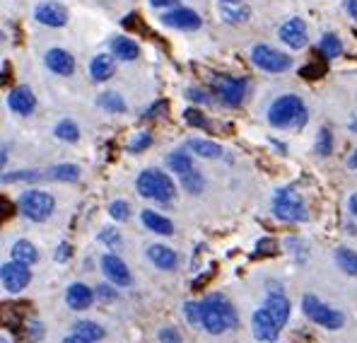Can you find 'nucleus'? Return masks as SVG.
Segmentation results:
<instances>
[{
    "label": "nucleus",
    "mask_w": 357,
    "mask_h": 343,
    "mask_svg": "<svg viewBox=\"0 0 357 343\" xmlns=\"http://www.w3.org/2000/svg\"><path fill=\"white\" fill-rule=\"evenodd\" d=\"M237 309L225 295L213 293L201 302V329H206L208 334H225V331L237 329Z\"/></svg>",
    "instance_id": "1"
},
{
    "label": "nucleus",
    "mask_w": 357,
    "mask_h": 343,
    "mask_svg": "<svg viewBox=\"0 0 357 343\" xmlns=\"http://www.w3.org/2000/svg\"><path fill=\"white\" fill-rule=\"evenodd\" d=\"M307 119V104L297 94H282L268 109V121L273 129H302Z\"/></svg>",
    "instance_id": "2"
},
{
    "label": "nucleus",
    "mask_w": 357,
    "mask_h": 343,
    "mask_svg": "<svg viewBox=\"0 0 357 343\" xmlns=\"http://www.w3.org/2000/svg\"><path fill=\"white\" fill-rule=\"evenodd\" d=\"M135 189H138L140 196L157 200V203H165V205L176 198V187H174V182H172V177L160 170L140 172L138 179H135Z\"/></svg>",
    "instance_id": "3"
},
{
    "label": "nucleus",
    "mask_w": 357,
    "mask_h": 343,
    "mask_svg": "<svg viewBox=\"0 0 357 343\" xmlns=\"http://www.w3.org/2000/svg\"><path fill=\"white\" fill-rule=\"evenodd\" d=\"M273 213L285 223H304L307 220V205L295 189H278L273 196Z\"/></svg>",
    "instance_id": "4"
},
{
    "label": "nucleus",
    "mask_w": 357,
    "mask_h": 343,
    "mask_svg": "<svg viewBox=\"0 0 357 343\" xmlns=\"http://www.w3.org/2000/svg\"><path fill=\"white\" fill-rule=\"evenodd\" d=\"M17 205L24 218H29L31 223H44V220H49L51 213H54L56 200L51 194L39 191V189H29V191H24L22 196H20Z\"/></svg>",
    "instance_id": "5"
},
{
    "label": "nucleus",
    "mask_w": 357,
    "mask_h": 343,
    "mask_svg": "<svg viewBox=\"0 0 357 343\" xmlns=\"http://www.w3.org/2000/svg\"><path fill=\"white\" fill-rule=\"evenodd\" d=\"M302 309H304V314L314 321V324L324 326V329L335 331V329H343V324H345L343 312H338V309H333L331 305L321 302V300L314 298V295H304Z\"/></svg>",
    "instance_id": "6"
},
{
    "label": "nucleus",
    "mask_w": 357,
    "mask_h": 343,
    "mask_svg": "<svg viewBox=\"0 0 357 343\" xmlns=\"http://www.w3.org/2000/svg\"><path fill=\"white\" fill-rule=\"evenodd\" d=\"M251 61H254L256 68H261V71H266V73H285L292 68L290 56L273 49V46H268V44H256L254 49H251Z\"/></svg>",
    "instance_id": "7"
},
{
    "label": "nucleus",
    "mask_w": 357,
    "mask_h": 343,
    "mask_svg": "<svg viewBox=\"0 0 357 343\" xmlns=\"http://www.w3.org/2000/svg\"><path fill=\"white\" fill-rule=\"evenodd\" d=\"M213 89L227 107H239L246 97L249 82L244 78H232V75H215L213 78Z\"/></svg>",
    "instance_id": "8"
},
{
    "label": "nucleus",
    "mask_w": 357,
    "mask_h": 343,
    "mask_svg": "<svg viewBox=\"0 0 357 343\" xmlns=\"http://www.w3.org/2000/svg\"><path fill=\"white\" fill-rule=\"evenodd\" d=\"M0 278H3V286L8 293H20V290H24L29 286L31 281V268L27 263L22 261H8L3 263V271H0Z\"/></svg>",
    "instance_id": "9"
},
{
    "label": "nucleus",
    "mask_w": 357,
    "mask_h": 343,
    "mask_svg": "<svg viewBox=\"0 0 357 343\" xmlns=\"http://www.w3.org/2000/svg\"><path fill=\"white\" fill-rule=\"evenodd\" d=\"M278 36H280L282 44L290 46V49H304V46L309 44V29H307V22H304L302 17L287 20V22L280 27V31H278Z\"/></svg>",
    "instance_id": "10"
},
{
    "label": "nucleus",
    "mask_w": 357,
    "mask_h": 343,
    "mask_svg": "<svg viewBox=\"0 0 357 343\" xmlns=\"http://www.w3.org/2000/svg\"><path fill=\"white\" fill-rule=\"evenodd\" d=\"M34 17L36 22L46 24V27H63V24H68V8L56 0H46V3L36 5Z\"/></svg>",
    "instance_id": "11"
},
{
    "label": "nucleus",
    "mask_w": 357,
    "mask_h": 343,
    "mask_svg": "<svg viewBox=\"0 0 357 343\" xmlns=\"http://www.w3.org/2000/svg\"><path fill=\"white\" fill-rule=\"evenodd\" d=\"M162 24H167V27H172V29L191 31V29L201 27V17H198V13H193L191 8H174L162 15Z\"/></svg>",
    "instance_id": "12"
},
{
    "label": "nucleus",
    "mask_w": 357,
    "mask_h": 343,
    "mask_svg": "<svg viewBox=\"0 0 357 343\" xmlns=\"http://www.w3.org/2000/svg\"><path fill=\"white\" fill-rule=\"evenodd\" d=\"M264 307L268 309V314L275 319V324L280 326V329L287 324V319H290V300H287V295L282 293V290H278V288L268 290Z\"/></svg>",
    "instance_id": "13"
},
{
    "label": "nucleus",
    "mask_w": 357,
    "mask_h": 343,
    "mask_svg": "<svg viewBox=\"0 0 357 343\" xmlns=\"http://www.w3.org/2000/svg\"><path fill=\"white\" fill-rule=\"evenodd\" d=\"M102 271H104V276L114 283V286H130V281H133L128 266H126L116 254H104L102 256Z\"/></svg>",
    "instance_id": "14"
},
{
    "label": "nucleus",
    "mask_w": 357,
    "mask_h": 343,
    "mask_svg": "<svg viewBox=\"0 0 357 343\" xmlns=\"http://www.w3.org/2000/svg\"><path fill=\"white\" fill-rule=\"evenodd\" d=\"M218 10L227 24H244L251 17V8L244 0H218Z\"/></svg>",
    "instance_id": "15"
},
{
    "label": "nucleus",
    "mask_w": 357,
    "mask_h": 343,
    "mask_svg": "<svg viewBox=\"0 0 357 343\" xmlns=\"http://www.w3.org/2000/svg\"><path fill=\"white\" fill-rule=\"evenodd\" d=\"M251 326H254V336L259 341H275L278 334H280V326H278L275 319L268 314L266 307L256 309L254 319H251Z\"/></svg>",
    "instance_id": "16"
},
{
    "label": "nucleus",
    "mask_w": 357,
    "mask_h": 343,
    "mask_svg": "<svg viewBox=\"0 0 357 343\" xmlns=\"http://www.w3.org/2000/svg\"><path fill=\"white\" fill-rule=\"evenodd\" d=\"M8 107L20 116H29L36 109V97L29 87H15L8 94Z\"/></svg>",
    "instance_id": "17"
},
{
    "label": "nucleus",
    "mask_w": 357,
    "mask_h": 343,
    "mask_svg": "<svg viewBox=\"0 0 357 343\" xmlns=\"http://www.w3.org/2000/svg\"><path fill=\"white\" fill-rule=\"evenodd\" d=\"M46 66L54 71L56 75H73L75 73V58L68 54L66 49H51L46 54Z\"/></svg>",
    "instance_id": "18"
},
{
    "label": "nucleus",
    "mask_w": 357,
    "mask_h": 343,
    "mask_svg": "<svg viewBox=\"0 0 357 343\" xmlns=\"http://www.w3.org/2000/svg\"><path fill=\"white\" fill-rule=\"evenodd\" d=\"M92 300H94V293H92V288L85 286V283H73V286L68 288V293H66L68 307L75 309V312L87 309L89 305H92Z\"/></svg>",
    "instance_id": "19"
},
{
    "label": "nucleus",
    "mask_w": 357,
    "mask_h": 343,
    "mask_svg": "<svg viewBox=\"0 0 357 343\" xmlns=\"http://www.w3.org/2000/svg\"><path fill=\"white\" fill-rule=\"evenodd\" d=\"M148 258L152 263H155L160 271H174L176 263H178V256L174 249H169V247L165 245H152L148 249Z\"/></svg>",
    "instance_id": "20"
},
{
    "label": "nucleus",
    "mask_w": 357,
    "mask_h": 343,
    "mask_svg": "<svg viewBox=\"0 0 357 343\" xmlns=\"http://www.w3.org/2000/svg\"><path fill=\"white\" fill-rule=\"evenodd\" d=\"M140 223L145 225V230L155 232V235H174V223H172L169 218H165V215L155 213V210H143L140 213Z\"/></svg>",
    "instance_id": "21"
},
{
    "label": "nucleus",
    "mask_w": 357,
    "mask_h": 343,
    "mask_svg": "<svg viewBox=\"0 0 357 343\" xmlns=\"http://www.w3.org/2000/svg\"><path fill=\"white\" fill-rule=\"evenodd\" d=\"M114 71H116V61H114V56L99 54V56L92 58V63H89V75H92L94 82H107L109 78L114 75Z\"/></svg>",
    "instance_id": "22"
},
{
    "label": "nucleus",
    "mask_w": 357,
    "mask_h": 343,
    "mask_svg": "<svg viewBox=\"0 0 357 343\" xmlns=\"http://www.w3.org/2000/svg\"><path fill=\"white\" fill-rule=\"evenodd\" d=\"M112 56L121 58V61H135L140 56V46L130 36H116L112 41Z\"/></svg>",
    "instance_id": "23"
},
{
    "label": "nucleus",
    "mask_w": 357,
    "mask_h": 343,
    "mask_svg": "<svg viewBox=\"0 0 357 343\" xmlns=\"http://www.w3.org/2000/svg\"><path fill=\"white\" fill-rule=\"evenodd\" d=\"M167 165H169V170L174 172L178 179H183V177H188V174H191V172H196V167H193L191 155H188V152H183V150L172 152V155L167 157Z\"/></svg>",
    "instance_id": "24"
},
{
    "label": "nucleus",
    "mask_w": 357,
    "mask_h": 343,
    "mask_svg": "<svg viewBox=\"0 0 357 343\" xmlns=\"http://www.w3.org/2000/svg\"><path fill=\"white\" fill-rule=\"evenodd\" d=\"M44 179L51 182H77L80 179V167L77 165H54L44 170Z\"/></svg>",
    "instance_id": "25"
},
{
    "label": "nucleus",
    "mask_w": 357,
    "mask_h": 343,
    "mask_svg": "<svg viewBox=\"0 0 357 343\" xmlns=\"http://www.w3.org/2000/svg\"><path fill=\"white\" fill-rule=\"evenodd\" d=\"M188 150L196 152L198 157H206V160H215V157L222 155V147L213 140H203V138H191L188 140Z\"/></svg>",
    "instance_id": "26"
},
{
    "label": "nucleus",
    "mask_w": 357,
    "mask_h": 343,
    "mask_svg": "<svg viewBox=\"0 0 357 343\" xmlns=\"http://www.w3.org/2000/svg\"><path fill=\"white\" fill-rule=\"evenodd\" d=\"M13 258L31 266V263H36V258H39V251H36V247L31 245L29 240H17L13 245Z\"/></svg>",
    "instance_id": "27"
},
{
    "label": "nucleus",
    "mask_w": 357,
    "mask_h": 343,
    "mask_svg": "<svg viewBox=\"0 0 357 343\" xmlns=\"http://www.w3.org/2000/svg\"><path fill=\"white\" fill-rule=\"evenodd\" d=\"M73 334H77V336H82V339H87V341H102L104 339V326H99L97 321H77L75 326H73Z\"/></svg>",
    "instance_id": "28"
},
{
    "label": "nucleus",
    "mask_w": 357,
    "mask_h": 343,
    "mask_svg": "<svg viewBox=\"0 0 357 343\" xmlns=\"http://www.w3.org/2000/svg\"><path fill=\"white\" fill-rule=\"evenodd\" d=\"M335 263H338L348 276H357V251L348 249V247H338V249H335Z\"/></svg>",
    "instance_id": "29"
},
{
    "label": "nucleus",
    "mask_w": 357,
    "mask_h": 343,
    "mask_svg": "<svg viewBox=\"0 0 357 343\" xmlns=\"http://www.w3.org/2000/svg\"><path fill=\"white\" fill-rule=\"evenodd\" d=\"M54 133H56V138L63 140V143H75V140L80 138V129H77V124L73 119L59 121L56 129H54Z\"/></svg>",
    "instance_id": "30"
},
{
    "label": "nucleus",
    "mask_w": 357,
    "mask_h": 343,
    "mask_svg": "<svg viewBox=\"0 0 357 343\" xmlns=\"http://www.w3.org/2000/svg\"><path fill=\"white\" fill-rule=\"evenodd\" d=\"M97 104L102 109H107L109 114H123L126 112V102L121 99V94H116V92H104V94H99Z\"/></svg>",
    "instance_id": "31"
},
{
    "label": "nucleus",
    "mask_w": 357,
    "mask_h": 343,
    "mask_svg": "<svg viewBox=\"0 0 357 343\" xmlns=\"http://www.w3.org/2000/svg\"><path fill=\"white\" fill-rule=\"evenodd\" d=\"M319 49H321L324 56L335 58V56L343 54V41H340L338 34H331V31H328V34H324L321 41H319Z\"/></svg>",
    "instance_id": "32"
},
{
    "label": "nucleus",
    "mask_w": 357,
    "mask_h": 343,
    "mask_svg": "<svg viewBox=\"0 0 357 343\" xmlns=\"http://www.w3.org/2000/svg\"><path fill=\"white\" fill-rule=\"evenodd\" d=\"M181 187L186 189L188 194H193V196H198V194L203 191V187H206V182H203V177H201V172H191L188 177H183L181 179Z\"/></svg>",
    "instance_id": "33"
},
{
    "label": "nucleus",
    "mask_w": 357,
    "mask_h": 343,
    "mask_svg": "<svg viewBox=\"0 0 357 343\" xmlns=\"http://www.w3.org/2000/svg\"><path fill=\"white\" fill-rule=\"evenodd\" d=\"M317 152L321 157H328L333 152V133L328 129H321L319 131V138H317Z\"/></svg>",
    "instance_id": "34"
},
{
    "label": "nucleus",
    "mask_w": 357,
    "mask_h": 343,
    "mask_svg": "<svg viewBox=\"0 0 357 343\" xmlns=\"http://www.w3.org/2000/svg\"><path fill=\"white\" fill-rule=\"evenodd\" d=\"M183 314H186L188 324L201 329V302H188L183 305Z\"/></svg>",
    "instance_id": "35"
},
{
    "label": "nucleus",
    "mask_w": 357,
    "mask_h": 343,
    "mask_svg": "<svg viewBox=\"0 0 357 343\" xmlns=\"http://www.w3.org/2000/svg\"><path fill=\"white\" fill-rule=\"evenodd\" d=\"M109 215H112L114 220H128V215H130L128 203H126V200H114V203L109 205Z\"/></svg>",
    "instance_id": "36"
},
{
    "label": "nucleus",
    "mask_w": 357,
    "mask_h": 343,
    "mask_svg": "<svg viewBox=\"0 0 357 343\" xmlns=\"http://www.w3.org/2000/svg\"><path fill=\"white\" fill-rule=\"evenodd\" d=\"M160 343H181V334L174 329V326H165V329H160Z\"/></svg>",
    "instance_id": "37"
},
{
    "label": "nucleus",
    "mask_w": 357,
    "mask_h": 343,
    "mask_svg": "<svg viewBox=\"0 0 357 343\" xmlns=\"http://www.w3.org/2000/svg\"><path fill=\"white\" fill-rule=\"evenodd\" d=\"M150 143H152V136L148 133V131H145V133H140V136H138V140H135V143L130 145L128 150L133 152V155H138L140 150H145V147H150Z\"/></svg>",
    "instance_id": "38"
},
{
    "label": "nucleus",
    "mask_w": 357,
    "mask_h": 343,
    "mask_svg": "<svg viewBox=\"0 0 357 343\" xmlns=\"http://www.w3.org/2000/svg\"><path fill=\"white\" fill-rule=\"evenodd\" d=\"M99 240L107 242V245H116V242H119V232L114 230V228H107V230L102 232V235H99Z\"/></svg>",
    "instance_id": "39"
},
{
    "label": "nucleus",
    "mask_w": 357,
    "mask_h": 343,
    "mask_svg": "<svg viewBox=\"0 0 357 343\" xmlns=\"http://www.w3.org/2000/svg\"><path fill=\"white\" fill-rule=\"evenodd\" d=\"M97 298L99 300H114L116 298V293H114V288H109L107 283H104V286H97Z\"/></svg>",
    "instance_id": "40"
},
{
    "label": "nucleus",
    "mask_w": 357,
    "mask_h": 343,
    "mask_svg": "<svg viewBox=\"0 0 357 343\" xmlns=\"http://www.w3.org/2000/svg\"><path fill=\"white\" fill-rule=\"evenodd\" d=\"M188 99H193V102L210 104V97H208L206 92H201V89H188Z\"/></svg>",
    "instance_id": "41"
},
{
    "label": "nucleus",
    "mask_w": 357,
    "mask_h": 343,
    "mask_svg": "<svg viewBox=\"0 0 357 343\" xmlns=\"http://www.w3.org/2000/svg\"><path fill=\"white\" fill-rule=\"evenodd\" d=\"M70 254H73V247L68 245V242H63L59 247V251H56V258H59V261H66V258H70Z\"/></svg>",
    "instance_id": "42"
},
{
    "label": "nucleus",
    "mask_w": 357,
    "mask_h": 343,
    "mask_svg": "<svg viewBox=\"0 0 357 343\" xmlns=\"http://www.w3.org/2000/svg\"><path fill=\"white\" fill-rule=\"evenodd\" d=\"M176 0H150L152 8H169V5H174Z\"/></svg>",
    "instance_id": "43"
},
{
    "label": "nucleus",
    "mask_w": 357,
    "mask_h": 343,
    "mask_svg": "<svg viewBox=\"0 0 357 343\" xmlns=\"http://www.w3.org/2000/svg\"><path fill=\"white\" fill-rule=\"evenodd\" d=\"M345 8H348L350 17L357 20V0H348V3H345Z\"/></svg>",
    "instance_id": "44"
},
{
    "label": "nucleus",
    "mask_w": 357,
    "mask_h": 343,
    "mask_svg": "<svg viewBox=\"0 0 357 343\" xmlns=\"http://www.w3.org/2000/svg\"><path fill=\"white\" fill-rule=\"evenodd\" d=\"M63 343H92V341H87V339H82V336L73 334V336H68V339H63Z\"/></svg>",
    "instance_id": "45"
},
{
    "label": "nucleus",
    "mask_w": 357,
    "mask_h": 343,
    "mask_svg": "<svg viewBox=\"0 0 357 343\" xmlns=\"http://www.w3.org/2000/svg\"><path fill=\"white\" fill-rule=\"evenodd\" d=\"M350 213H353V218H357V194H353V196H350Z\"/></svg>",
    "instance_id": "46"
},
{
    "label": "nucleus",
    "mask_w": 357,
    "mask_h": 343,
    "mask_svg": "<svg viewBox=\"0 0 357 343\" xmlns=\"http://www.w3.org/2000/svg\"><path fill=\"white\" fill-rule=\"evenodd\" d=\"M350 167H353V170H357V150L353 152V157H350Z\"/></svg>",
    "instance_id": "47"
},
{
    "label": "nucleus",
    "mask_w": 357,
    "mask_h": 343,
    "mask_svg": "<svg viewBox=\"0 0 357 343\" xmlns=\"http://www.w3.org/2000/svg\"><path fill=\"white\" fill-rule=\"evenodd\" d=\"M350 129H353V131H357V119H353V121H350Z\"/></svg>",
    "instance_id": "48"
},
{
    "label": "nucleus",
    "mask_w": 357,
    "mask_h": 343,
    "mask_svg": "<svg viewBox=\"0 0 357 343\" xmlns=\"http://www.w3.org/2000/svg\"><path fill=\"white\" fill-rule=\"evenodd\" d=\"M0 343H8V341H5V339H3V341H0Z\"/></svg>",
    "instance_id": "49"
}]
</instances>
